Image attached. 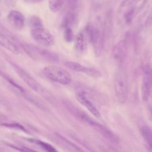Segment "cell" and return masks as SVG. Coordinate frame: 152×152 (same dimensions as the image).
<instances>
[{
	"instance_id": "obj_10",
	"label": "cell",
	"mask_w": 152,
	"mask_h": 152,
	"mask_svg": "<svg viewBox=\"0 0 152 152\" xmlns=\"http://www.w3.org/2000/svg\"><path fill=\"white\" fill-rule=\"evenodd\" d=\"M151 92V72L150 65H146L143 70V78L142 83L143 98L147 101L150 97Z\"/></svg>"
},
{
	"instance_id": "obj_14",
	"label": "cell",
	"mask_w": 152,
	"mask_h": 152,
	"mask_svg": "<svg viewBox=\"0 0 152 152\" xmlns=\"http://www.w3.org/2000/svg\"><path fill=\"white\" fill-rule=\"evenodd\" d=\"M0 45L15 54L17 55L20 53V50L18 46L1 33H0Z\"/></svg>"
},
{
	"instance_id": "obj_24",
	"label": "cell",
	"mask_w": 152,
	"mask_h": 152,
	"mask_svg": "<svg viewBox=\"0 0 152 152\" xmlns=\"http://www.w3.org/2000/svg\"><path fill=\"white\" fill-rule=\"evenodd\" d=\"M4 1L6 5L9 7H14L17 2V0H4Z\"/></svg>"
},
{
	"instance_id": "obj_20",
	"label": "cell",
	"mask_w": 152,
	"mask_h": 152,
	"mask_svg": "<svg viewBox=\"0 0 152 152\" xmlns=\"http://www.w3.org/2000/svg\"><path fill=\"white\" fill-rule=\"evenodd\" d=\"M0 75H1L2 77H3L6 80H7L8 82L10 84L12 85L14 87H15L16 88H17L18 90H19L20 91V92H25L24 89H23L21 86H20L18 85L16 83H15L12 78H9L8 76H7L4 73H3L1 72V70H0Z\"/></svg>"
},
{
	"instance_id": "obj_9",
	"label": "cell",
	"mask_w": 152,
	"mask_h": 152,
	"mask_svg": "<svg viewBox=\"0 0 152 152\" xmlns=\"http://www.w3.org/2000/svg\"><path fill=\"white\" fill-rule=\"evenodd\" d=\"M128 54V43L126 39L121 40L114 47L113 58L115 61L119 65L122 66L127 58Z\"/></svg>"
},
{
	"instance_id": "obj_1",
	"label": "cell",
	"mask_w": 152,
	"mask_h": 152,
	"mask_svg": "<svg viewBox=\"0 0 152 152\" xmlns=\"http://www.w3.org/2000/svg\"><path fill=\"white\" fill-rule=\"evenodd\" d=\"M114 87L115 95L118 101L121 104H124L128 99V87L126 73L123 65L119 66L115 73Z\"/></svg>"
},
{
	"instance_id": "obj_11",
	"label": "cell",
	"mask_w": 152,
	"mask_h": 152,
	"mask_svg": "<svg viewBox=\"0 0 152 152\" xmlns=\"http://www.w3.org/2000/svg\"><path fill=\"white\" fill-rule=\"evenodd\" d=\"M7 19L10 24L17 30H22L25 25V18L22 13L12 10L7 16Z\"/></svg>"
},
{
	"instance_id": "obj_23",
	"label": "cell",
	"mask_w": 152,
	"mask_h": 152,
	"mask_svg": "<svg viewBox=\"0 0 152 152\" xmlns=\"http://www.w3.org/2000/svg\"><path fill=\"white\" fill-rule=\"evenodd\" d=\"M2 125L6 127H8V128H17V129H20V130H22L23 131H25V128L18 124H16V123H10V124H3Z\"/></svg>"
},
{
	"instance_id": "obj_4",
	"label": "cell",
	"mask_w": 152,
	"mask_h": 152,
	"mask_svg": "<svg viewBox=\"0 0 152 152\" xmlns=\"http://www.w3.org/2000/svg\"><path fill=\"white\" fill-rule=\"evenodd\" d=\"M12 65L16 71V72L19 76L24 82L30 87L35 92L39 93V94L42 95L44 97L49 98L50 96H51V95L46 90L44 87L42 86L38 82L31 76L26 70L20 67L17 65L15 64H12Z\"/></svg>"
},
{
	"instance_id": "obj_22",
	"label": "cell",
	"mask_w": 152,
	"mask_h": 152,
	"mask_svg": "<svg viewBox=\"0 0 152 152\" xmlns=\"http://www.w3.org/2000/svg\"><path fill=\"white\" fill-rule=\"evenodd\" d=\"M134 12V8H130L127 12L125 13L124 16V18H125V22L127 24H129L130 23H131V21H132Z\"/></svg>"
},
{
	"instance_id": "obj_7",
	"label": "cell",
	"mask_w": 152,
	"mask_h": 152,
	"mask_svg": "<svg viewBox=\"0 0 152 152\" xmlns=\"http://www.w3.org/2000/svg\"><path fill=\"white\" fill-rule=\"evenodd\" d=\"M79 117L81 118L83 121L88 125L92 126L93 127L96 131H97L99 133H100L102 135H103L104 137H105L108 139H110L113 141H115L117 142L118 138L116 137L115 134H113V133L108 130L107 128L104 127V125H101L100 124L96 122V121L93 120L92 118L89 117L88 115L82 114V113H78Z\"/></svg>"
},
{
	"instance_id": "obj_15",
	"label": "cell",
	"mask_w": 152,
	"mask_h": 152,
	"mask_svg": "<svg viewBox=\"0 0 152 152\" xmlns=\"http://www.w3.org/2000/svg\"><path fill=\"white\" fill-rule=\"evenodd\" d=\"M87 46V42L85 35L83 32H80L75 37V48L79 53L85 51Z\"/></svg>"
},
{
	"instance_id": "obj_2",
	"label": "cell",
	"mask_w": 152,
	"mask_h": 152,
	"mask_svg": "<svg viewBox=\"0 0 152 152\" xmlns=\"http://www.w3.org/2000/svg\"><path fill=\"white\" fill-rule=\"evenodd\" d=\"M42 72L47 78L61 85H67L72 81V76L67 70L55 65L46 66Z\"/></svg>"
},
{
	"instance_id": "obj_19",
	"label": "cell",
	"mask_w": 152,
	"mask_h": 152,
	"mask_svg": "<svg viewBox=\"0 0 152 152\" xmlns=\"http://www.w3.org/2000/svg\"><path fill=\"white\" fill-rule=\"evenodd\" d=\"M64 39L65 40V41L70 42H72L73 40V32L72 27L69 26H64Z\"/></svg>"
},
{
	"instance_id": "obj_21",
	"label": "cell",
	"mask_w": 152,
	"mask_h": 152,
	"mask_svg": "<svg viewBox=\"0 0 152 152\" xmlns=\"http://www.w3.org/2000/svg\"><path fill=\"white\" fill-rule=\"evenodd\" d=\"M30 26L31 28L43 26V23L39 17L37 16H33L30 20Z\"/></svg>"
},
{
	"instance_id": "obj_17",
	"label": "cell",
	"mask_w": 152,
	"mask_h": 152,
	"mask_svg": "<svg viewBox=\"0 0 152 152\" xmlns=\"http://www.w3.org/2000/svg\"><path fill=\"white\" fill-rule=\"evenodd\" d=\"M141 134L144 140L149 146V148H151V128L147 125L143 126L141 128Z\"/></svg>"
},
{
	"instance_id": "obj_18",
	"label": "cell",
	"mask_w": 152,
	"mask_h": 152,
	"mask_svg": "<svg viewBox=\"0 0 152 152\" xmlns=\"http://www.w3.org/2000/svg\"><path fill=\"white\" fill-rule=\"evenodd\" d=\"M28 140L30 141H33V142L38 145L40 147H42L47 152H58V151L56 150L52 146L47 143L44 142V141L37 140Z\"/></svg>"
},
{
	"instance_id": "obj_12",
	"label": "cell",
	"mask_w": 152,
	"mask_h": 152,
	"mask_svg": "<svg viewBox=\"0 0 152 152\" xmlns=\"http://www.w3.org/2000/svg\"><path fill=\"white\" fill-rule=\"evenodd\" d=\"M76 99L78 102L86 107L89 111L92 113L94 116L97 118L100 117V114L94 104L87 98V97L82 92H80L76 94Z\"/></svg>"
},
{
	"instance_id": "obj_16",
	"label": "cell",
	"mask_w": 152,
	"mask_h": 152,
	"mask_svg": "<svg viewBox=\"0 0 152 152\" xmlns=\"http://www.w3.org/2000/svg\"><path fill=\"white\" fill-rule=\"evenodd\" d=\"M64 3L65 0H49V8L52 12H58L61 9Z\"/></svg>"
},
{
	"instance_id": "obj_25",
	"label": "cell",
	"mask_w": 152,
	"mask_h": 152,
	"mask_svg": "<svg viewBox=\"0 0 152 152\" xmlns=\"http://www.w3.org/2000/svg\"><path fill=\"white\" fill-rule=\"evenodd\" d=\"M25 1L29 3H38L41 2L43 0H25Z\"/></svg>"
},
{
	"instance_id": "obj_8",
	"label": "cell",
	"mask_w": 152,
	"mask_h": 152,
	"mask_svg": "<svg viewBox=\"0 0 152 152\" xmlns=\"http://www.w3.org/2000/svg\"><path fill=\"white\" fill-rule=\"evenodd\" d=\"M65 66L75 72L82 73L95 78L100 77L102 75V72L100 70L95 68L85 66L77 62L66 61L65 63Z\"/></svg>"
},
{
	"instance_id": "obj_13",
	"label": "cell",
	"mask_w": 152,
	"mask_h": 152,
	"mask_svg": "<svg viewBox=\"0 0 152 152\" xmlns=\"http://www.w3.org/2000/svg\"><path fill=\"white\" fill-rule=\"evenodd\" d=\"M112 13L111 12H109L105 18L104 29L102 30L103 36L104 39V46L105 45L109 43L110 36L112 32Z\"/></svg>"
},
{
	"instance_id": "obj_6",
	"label": "cell",
	"mask_w": 152,
	"mask_h": 152,
	"mask_svg": "<svg viewBox=\"0 0 152 152\" xmlns=\"http://www.w3.org/2000/svg\"><path fill=\"white\" fill-rule=\"evenodd\" d=\"M30 34L35 41L41 45L51 46L55 44L54 36L44 27V25L31 28Z\"/></svg>"
},
{
	"instance_id": "obj_5",
	"label": "cell",
	"mask_w": 152,
	"mask_h": 152,
	"mask_svg": "<svg viewBox=\"0 0 152 152\" xmlns=\"http://www.w3.org/2000/svg\"><path fill=\"white\" fill-rule=\"evenodd\" d=\"M87 35L92 44L95 55L100 57L104 48V39L102 30L95 26L90 25L86 28Z\"/></svg>"
},
{
	"instance_id": "obj_3",
	"label": "cell",
	"mask_w": 152,
	"mask_h": 152,
	"mask_svg": "<svg viewBox=\"0 0 152 152\" xmlns=\"http://www.w3.org/2000/svg\"><path fill=\"white\" fill-rule=\"evenodd\" d=\"M23 48L28 55L34 59H41L51 63L57 62L59 60L57 54L48 50L29 44L23 45Z\"/></svg>"
}]
</instances>
